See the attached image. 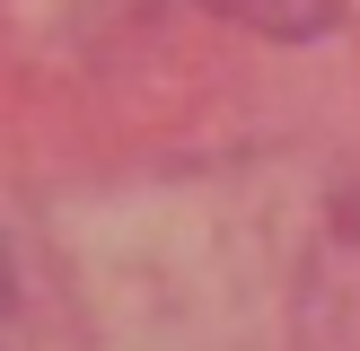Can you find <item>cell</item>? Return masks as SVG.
<instances>
[{
	"label": "cell",
	"mask_w": 360,
	"mask_h": 351,
	"mask_svg": "<svg viewBox=\"0 0 360 351\" xmlns=\"http://www.w3.org/2000/svg\"><path fill=\"white\" fill-rule=\"evenodd\" d=\"M220 18H238V27H264V35H316V27H334V9L343 0H211Z\"/></svg>",
	"instance_id": "cell-1"
}]
</instances>
